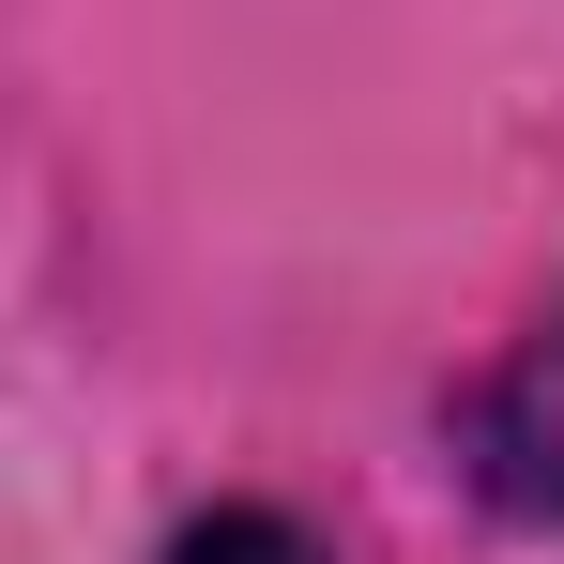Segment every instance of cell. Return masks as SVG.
Here are the masks:
<instances>
[{"mask_svg":"<svg viewBox=\"0 0 564 564\" xmlns=\"http://www.w3.org/2000/svg\"><path fill=\"white\" fill-rule=\"evenodd\" d=\"M473 443H488V488H503V503L564 519V321L488 381V397H473Z\"/></svg>","mask_w":564,"mask_h":564,"instance_id":"6da1fadb","label":"cell"},{"mask_svg":"<svg viewBox=\"0 0 564 564\" xmlns=\"http://www.w3.org/2000/svg\"><path fill=\"white\" fill-rule=\"evenodd\" d=\"M169 564H321V534H290L275 503H229V519H198Z\"/></svg>","mask_w":564,"mask_h":564,"instance_id":"7a4b0ae2","label":"cell"}]
</instances>
